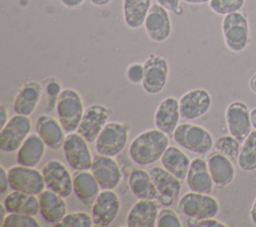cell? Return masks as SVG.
<instances>
[{
	"instance_id": "277c9868",
	"label": "cell",
	"mask_w": 256,
	"mask_h": 227,
	"mask_svg": "<svg viewBox=\"0 0 256 227\" xmlns=\"http://www.w3.org/2000/svg\"><path fill=\"white\" fill-rule=\"evenodd\" d=\"M84 110L82 99L76 90L67 88L61 91L56 102V112L66 133L77 130Z\"/></svg>"
},
{
	"instance_id": "d590c367",
	"label": "cell",
	"mask_w": 256,
	"mask_h": 227,
	"mask_svg": "<svg viewBox=\"0 0 256 227\" xmlns=\"http://www.w3.org/2000/svg\"><path fill=\"white\" fill-rule=\"evenodd\" d=\"M35 216L22 213H9L6 215L2 227H39Z\"/></svg>"
},
{
	"instance_id": "836d02e7",
	"label": "cell",
	"mask_w": 256,
	"mask_h": 227,
	"mask_svg": "<svg viewBox=\"0 0 256 227\" xmlns=\"http://www.w3.org/2000/svg\"><path fill=\"white\" fill-rule=\"evenodd\" d=\"M93 225L92 216L83 211L67 213L62 220L54 224L56 227H91Z\"/></svg>"
},
{
	"instance_id": "c3c4849f",
	"label": "cell",
	"mask_w": 256,
	"mask_h": 227,
	"mask_svg": "<svg viewBox=\"0 0 256 227\" xmlns=\"http://www.w3.org/2000/svg\"><path fill=\"white\" fill-rule=\"evenodd\" d=\"M187 4H193V5H199V4H205L209 3L210 0H183Z\"/></svg>"
},
{
	"instance_id": "ffe728a7",
	"label": "cell",
	"mask_w": 256,
	"mask_h": 227,
	"mask_svg": "<svg viewBox=\"0 0 256 227\" xmlns=\"http://www.w3.org/2000/svg\"><path fill=\"white\" fill-rule=\"evenodd\" d=\"M35 130L47 147L57 150L63 146L66 138L65 131L55 118L48 115H40L36 120Z\"/></svg>"
},
{
	"instance_id": "ba28073f",
	"label": "cell",
	"mask_w": 256,
	"mask_h": 227,
	"mask_svg": "<svg viewBox=\"0 0 256 227\" xmlns=\"http://www.w3.org/2000/svg\"><path fill=\"white\" fill-rule=\"evenodd\" d=\"M8 179L12 190L31 195H39L46 186L42 172L20 164L8 170Z\"/></svg>"
},
{
	"instance_id": "d6a6232c",
	"label": "cell",
	"mask_w": 256,
	"mask_h": 227,
	"mask_svg": "<svg viewBox=\"0 0 256 227\" xmlns=\"http://www.w3.org/2000/svg\"><path fill=\"white\" fill-rule=\"evenodd\" d=\"M213 149L215 152H218L227 157L234 164L237 162L239 156L240 142L232 135L222 136L214 142Z\"/></svg>"
},
{
	"instance_id": "8992f818",
	"label": "cell",
	"mask_w": 256,
	"mask_h": 227,
	"mask_svg": "<svg viewBox=\"0 0 256 227\" xmlns=\"http://www.w3.org/2000/svg\"><path fill=\"white\" fill-rule=\"evenodd\" d=\"M178 209L186 217L199 221L215 217L219 212V203L209 194L190 191L179 199Z\"/></svg>"
},
{
	"instance_id": "5bb4252c",
	"label": "cell",
	"mask_w": 256,
	"mask_h": 227,
	"mask_svg": "<svg viewBox=\"0 0 256 227\" xmlns=\"http://www.w3.org/2000/svg\"><path fill=\"white\" fill-rule=\"evenodd\" d=\"M90 171L97 180L101 190H114L121 182L122 173L113 157L97 154L93 157Z\"/></svg>"
},
{
	"instance_id": "83f0119b",
	"label": "cell",
	"mask_w": 256,
	"mask_h": 227,
	"mask_svg": "<svg viewBox=\"0 0 256 227\" xmlns=\"http://www.w3.org/2000/svg\"><path fill=\"white\" fill-rule=\"evenodd\" d=\"M128 185L138 199H159V193L151 179L149 172L135 168L128 177Z\"/></svg>"
},
{
	"instance_id": "7a4b0ae2",
	"label": "cell",
	"mask_w": 256,
	"mask_h": 227,
	"mask_svg": "<svg viewBox=\"0 0 256 227\" xmlns=\"http://www.w3.org/2000/svg\"><path fill=\"white\" fill-rule=\"evenodd\" d=\"M173 139L183 149L199 155L208 154L214 146L211 133L197 124H178L173 132Z\"/></svg>"
},
{
	"instance_id": "60d3db41",
	"label": "cell",
	"mask_w": 256,
	"mask_h": 227,
	"mask_svg": "<svg viewBox=\"0 0 256 227\" xmlns=\"http://www.w3.org/2000/svg\"><path fill=\"white\" fill-rule=\"evenodd\" d=\"M156 2L169 12H176L179 8L180 0H156Z\"/></svg>"
},
{
	"instance_id": "f6af8a7d",
	"label": "cell",
	"mask_w": 256,
	"mask_h": 227,
	"mask_svg": "<svg viewBox=\"0 0 256 227\" xmlns=\"http://www.w3.org/2000/svg\"><path fill=\"white\" fill-rule=\"evenodd\" d=\"M159 201L163 206H170L173 203L174 199L171 197H168V196H160Z\"/></svg>"
},
{
	"instance_id": "8d00e7d4",
	"label": "cell",
	"mask_w": 256,
	"mask_h": 227,
	"mask_svg": "<svg viewBox=\"0 0 256 227\" xmlns=\"http://www.w3.org/2000/svg\"><path fill=\"white\" fill-rule=\"evenodd\" d=\"M157 227H181V220L176 212L171 208H163L160 210L156 222Z\"/></svg>"
},
{
	"instance_id": "e0dca14e",
	"label": "cell",
	"mask_w": 256,
	"mask_h": 227,
	"mask_svg": "<svg viewBox=\"0 0 256 227\" xmlns=\"http://www.w3.org/2000/svg\"><path fill=\"white\" fill-rule=\"evenodd\" d=\"M212 99L208 91L193 89L179 99V109L182 119L195 120L204 116L210 109Z\"/></svg>"
},
{
	"instance_id": "4dcf8cb0",
	"label": "cell",
	"mask_w": 256,
	"mask_h": 227,
	"mask_svg": "<svg viewBox=\"0 0 256 227\" xmlns=\"http://www.w3.org/2000/svg\"><path fill=\"white\" fill-rule=\"evenodd\" d=\"M151 6V0H123L122 11L125 25L133 30L143 26Z\"/></svg>"
},
{
	"instance_id": "7bdbcfd3",
	"label": "cell",
	"mask_w": 256,
	"mask_h": 227,
	"mask_svg": "<svg viewBox=\"0 0 256 227\" xmlns=\"http://www.w3.org/2000/svg\"><path fill=\"white\" fill-rule=\"evenodd\" d=\"M8 121V113H7V110H6V107L4 105H1L0 106V127H4L5 124L7 123Z\"/></svg>"
},
{
	"instance_id": "5b68a950",
	"label": "cell",
	"mask_w": 256,
	"mask_h": 227,
	"mask_svg": "<svg viewBox=\"0 0 256 227\" xmlns=\"http://www.w3.org/2000/svg\"><path fill=\"white\" fill-rule=\"evenodd\" d=\"M129 126L121 122H108L95 141L98 154L115 157L120 154L128 142Z\"/></svg>"
},
{
	"instance_id": "6da1fadb",
	"label": "cell",
	"mask_w": 256,
	"mask_h": 227,
	"mask_svg": "<svg viewBox=\"0 0 256 227\" xmlns=\"http://www.w3.org/2000/svg\"><path fill=\"white\" fill-rule=\"evenodd\" d=\"M169 146V135L159 129H148L138 134L129 145L131 160L141 166L153 164L161 159Z\"/></svg>"
},
{
	"instance_id": "4316f807",
	"label": "cell",
	"mask_w": 256,
	"mask_h": 227,
	"mask_svg": "<svg viewBox=\"0 0 256 227\" xmlns=\"http://www.w3.org/2000/svg\"><path fill=\"white\" fill-rule=\"evenodd\" d=\"M3 204L7 213H22L36 216L40 212L39 198L37 195L26 194L15 190L5 197Z\"/></svg>"
},
{
	"instance_id": "603a6c76",
	"label": "cell",
	"mask_w": 256,
	"mask_h": 227,
	"mask_svg": "<svg viewBox=\"0 0 256 227\" xmlns=\"http://www.w3.org/2000/svg\"><path fill=\"white\" fill-rule=\"evenodd\" d=\"M40 214L41 216L51 224H55L62 220L67 214V205L64 197L60 196L56 192L47 189L43 190L39 194Z\"/></svg>"
},
{
	"instance_id": "cb8c5ba5",
	"label": "cell",
	"mask_w": 256,
	"mask_h": 227,
	"mask_svg": "<svg viewBox=\"0 0 256 227\" xmlns=\"http://www.w3.org/2000/svg\"><path fill=\"white\" fill-rule=\"evenodd\" d=\"M41 95V85L35 81L31 80L26 82L19 92L16 94L13 101V110L16 114L29 116L31 115L40 100Z\"/></svg>"
},
{
	"instance_id": "7dc6e473",
	"label": "cell",
	"mask_w": 256,
	"mask_h": 227,
	"mask_svg": "<svg viewBox=\"0 0 256 227\" xmlns=\"http://www.w3.org/2000/svg\"><path fill=\"white\" fill-rule=\"evenodd\" d=\"M250 217H251V221L253 222V224L256 225V199H255V202H254L253 207H252V209H251Z\"/></svg>"
},
{
	"instance_id": "f907efd6",
	"label": "cell",
	"mask_w": 256,
	"mask_h": 227,
	"mask_svg": "<svg viewBox=\"0 0 256 227\" xmlns=\"http://www.w3.org/2000/svg\"><path fill=\"white\" fill-rule=\"evenodd\" d=\"M249 85H250V89L256 93V74H254L251 79H250V82H249Z\"/></svg>"
},
{
	"instance_id": "ab89813d",
	"label": "cell",
	"mask_w": 256,
	"mask_h": 227,
	"mask_svg": "<svg viewBox=\"0 0 256 227\" xmlns=\"http://www.w3.org/2000/svg\"><path fill=\"white\" fill-rule=\"evenodd\" d=\"M226 226H227L226 224L214 219V217L199 220L196 224V227H226Z\"/></svg>"
},
{
	"instance_id": "d4e9b609",
	"label": "cell",
	"mask_w": 256,
	"mask_h": 227,
	"mask_svg": "<svg viewBox=\"0 0 256 227\" xmlns=\"http://www.w3.org/2000/svg\"><path fill=\"white\" fill-rule=\"evenodd\" d=\"M207 164L214 185L218 188H224L232 182L235 170L233 162L227 157L214 151V153L209 155Z\"/></svg>"
},
{
	"instance_id": "7402d4cb",
	"label": "cell",
	"mask_w": 256,
	"mask_h": 227,
	"mask_svg": "<svg viewBox=\"0 0 256 227\" xmlns=\"http://www.w3.org/2000/svg\"><path fill=\"white\" fill-rule=\"evenodd\" d=\"M186 183L188 188L193 192L209 194L214 182L210 175L208 164L202 158H195L191 161L187 176Z\"/></svg>"
},
{
	"instance_id": "8fae6325",
	"label": "cell",
	"mask_w": 256,
	"mask_h": 227,
	"mask_svg": "<svg viewBox=\"0 0 256 227\" xmlns=\"http://www.w3.org/2000/svg\"><path fill=\"white\" fill-rule=\"evenodd\" d=\"M42 174L47 189L66 198L73 191V177L65 165L56 159L47 161L42 167Z\"/></svg>"
},
{
	"instance_id": "ee69618b",
	"label": "cell",
	"mask_w": 256,
	"mask_h": 227,
	"mask_svg": "<svg viewBox=\"0 0 256 227\" xmlns=\"http://www.w3.org/2000/svg\"><path fill=\"white\" fill-rule=\"evenodd\" d=\"M60 1L67 8H76L84 2V0H60Z\"/></svg>"
},
{
	"instance_id": "3957f363",
	"label": "cell",
	"mask_w": 256,
	"mask_h": 227,
	"mask_svg": "<svg viewBox=\"0 0 256 227\" xmlns=\"http://www.w3.org/2000/svg\"><path fill=\"white\" fill-rule=\"evenodd\" d=\"M221 30L225 45L230 51L239 53L246 49L249 44V24L245 13L238 11L225 15Z\"/></svg>"
},
{
	"instance_id": "4fadbf2b",
	"label": "cell",
	"mask_w": 256,
	"mask_h": 227,
	"mask_svg": "<svg viewBox=\"0 0 256 227\" xmlns=\"http://www.w3.org/2000/svg\"><path fill=\"white\" fill-rule=\"evenodd\" d=\"M110 114L109 109L103 105L92 104L88 106L84 110L76 132L88 143L95 142L101 130L108 123Z\"/></svg>"
},
{
	"instance_id": "f35d334b",
	"label": "cell",
	"mask_w": 256,
	"mask_h": 227,
	"mask_svg": "<svg viewBox=\"0 0 256 227\" xmlns=\"http://www.w3.org/2000/svg\"><path fill=\"white\" fill-rule=\"evenodd\" d=\"M61 84L57 79H50L45 86V93L48 96L49 102L53 103L56 106L57 99L61 93Z\"/></svg>"
},
{
	"instance_id": "74e56055",
	"label": "cell",
	"mask_w": 256,
	"mask_h": 227,
	"mask_svg": "<svg viewBox=\"0 0 256 227\" xmlns=\"http://www.w3.org/2000/svg\"><path fill=\"white\" fill-rule=\"evenodd\" d=\"M144 68L143 63L134 62L130 64L126 69V77L132 84H141L143 80Z\"/></svg>"
},
{
	"instance_id": "bcb514c9",
	"label": "cell",
	"mask_w": 256,
	"mask_h": 227,
	"mask_svg": "<svg viewBox=\"0 0 256 227\" xmlns=\"http://www.w3.org/2000/svg\"><path fill=\"white\" fill-rule=\"evenodd\" d=\"M91 4L95 5V6H98V7H103V6H106L108 5L109 3L112 2V0H89Z\"/></svg>"
},
{
	"instance_id": "484cf974",
	"label": "cell",
	"mask_w": 256,
	"mask_h": 227,
	"mask_svg": "<svg viewBox=\"0 0 256 227\" xmlns=\"http://www.w3.org/2000/svg\"><path fill=\"white\" fill-rule=\"evenodd\" d=\"M46 144L36 134H29L17 151V162L20 165L35 167L42 160Z\"/></svg>"
},
{
	"instance_id": "1f68e13d",
	"label": "cell",
	"mask_w": 256,
	"mask_h": 227,
	"mask_svg": "<svg viewBox=\"0 0 256 227\" xmlns=\"http://www.w3.org/2000/svg\"><path fill=\"white\" fill-rule=\"evenodd\" d=\"M237 164L243 171L249 172L256 169V129L252 130L244 140L240 148Z\"/></svg>"
},
{
	"instance_id": "7c38bea8",
	"label": "cell",
	"mask_w": 256,
	"mask_h": 227,
	"mask_svg": "<svg viewBox=\"0 0 256 227\" xmlns=\"http://www.w3.org/2000/svg\"><path fill=\"white\" fill-rule=\"evenodd\" d=\"M120 207L121 201L115 191L112 189L100 191L91 209L94 226H109L116 219Z\"/></svg>"
},
{
	"instance_id": "b9f144b4",
	"label": "cell",
	"mask_w": 256,
	"mask_h": 227,
	"mask_svg": "<svg viewBox=\"0 0 256 227\" xmlns=\"http://www.w3.org/2000/svg\"><path fill=\"white\" fill-rule=\"evenodd\" d=\"M9 186V179H8V171L5 170L3 166L0 167V193H4Z\"/></svg>"
},
{
	"instance_id": "44dd1931",
	"label": "cell",
	"mask_w": 256,
	"mask_h": 227,
	"mask_svg": "<svg viewBox=\"0 0 256 227\" xmlns=\"http://www.w3.org/2000/svg\"><path fill=\"white\" fill-rule=\"evenodd\" d=\"M100 186L89 170H76L73 174V192L86 206H92L100 193Z\"/></svg>"
},
{
	"instance_id": "9a60e30c",
	"label": "cell",
	"mask_w": 256,
	"mask_h": 227,
	"mask_svg": "<svg viewBox=\"0 0 256 227\" xmlns=\"http://www.w3.org/2000/svg\"><path fill=\"white\" fill-rule=\"evenodd\" d=\"M144 28L148 38L153 42L161 43L166 41L172 32L169 11L158 3L152 4L146 16Z\"/></svg>"
},
{
	"instance_id": "681fc988",
	"label": "cell",
	"mask_w": 256,
	"mask_h": 227,
	"mask_svg": "<svg viewBox=\"0 0 256 227\" xmlns=\"http://www.w3.org/2000/svg\"><path fill=\"white\" fill-rule=\"evenodd\" d=\"M250 117H251V123H252V127L254 129H256V108L252 109L250 112Z\"/></svg>"
},
{
	"instance_id": "2e32d148",
	"label": "cell",
	"mask_w": 256,
	"mask_h": 227,
	"mask_svg": "<svg viewBox=\"0 0 256 227\" xmlns=\"http://www.w3.org/2000/svg\"><path fill=\"white\" fill-rule=\"evenodd\" d=\"M225 118L230 135L243 143L252 131L251 117L247 106L240 101L232 102L226 109Z\"/></svg>"
},
{
	"instance_id": "9c48e42d",
	"label": "cell",
	"mask_w": 256,
	"mask_h": 227,
	"mask_svg": "<svg viewBox=\"0 0 256 227\" xmlns=\"http://www.w3.org/2000/svg\"><path fill=\"white\" fill-rule=\"evenodd\" d=\"M31 131V120L28 116H12L0 130V149L3 152H14L19 149Z\"/></svg>"
},
{
	"instance_id": "30bf717a",
	"label": "cell",
	"mask_w": 256,
	"mask_h": 227,
	"mask_svg": "<svg viewBox=\"0 0 256 227\" xmlns=\"http://www.w3.org/2000/svg\"><path fill=\"white\" fill-rule=\"evenodd\" d=\"M65 159L74 170H90L93 156L88 147V142L78 133H69L62 146Z\"/></svg>"
},
{
	"instance_id": "ac0fdd59",
	"label": "cell",
	"mask_w": 256,
	"mask_h": 227,
	"mask_svg": "<svg viewBox=\"0 0 256 227\" xmlns=\"http://www.w3.org/2000/svg\"><path fill=\"white\" fill-rule=\"evenodd\" d=\"M161 205L157 199H139L129 210L126 225L129 227L156 226Z\"/></svg>"
},
{
	"instance_id": "d6986e66",
	"label": "cell",
	"mask_w": 256,
	"mask_h": 227,
	"mask_svg": "<svg viewBox=\"0 0 256 227\" xmlns=\"http://www.w3.org/2000/svg\"><path fill=\"white\" fill-rule=\"evenodd\" d=\"M180 118L179 100L174 97H166L160 102L155 111L154 124L157 129L171 135L178 126Z\"/></svg>"
},
{
	"instance_id": "f1b7e54d",
	"label": "cell",
	"mask_w": 256,
	"mask_h": 227,
	"mask_svg": "<svg viewBox=\"0 0 256 227\" xmlns=\"http://www.w3.org/2000/svg\"><path fill=\"white\" fill-rule=\"evenodd\" d=\"M149 174L160 196H168L173 199L178 198L181 191V183L176 176L164 167H153Z\"/></svg>"
},
{
	"instance_id": "52a82bcc",
	"label": "cell",
	"mask_w": 256,
	"mask_h": 227,
	"mask_svg": "<svg viewBox=\"0 0 256 227\" xmlns=\"http://www.w3.org/2000/svg\"><path fill=\"white\" fill-rule=\"evenodd\" d=\"M142 88L149 95L159 94L165 87L169 74L167 60L158 54H150L143 63Z\"/></svg>"
},
{
	"instance_id": "f546056e",
	"label": "cell",
	"mask_w": 256,
	"mask_h": 227,
	"mask_svg": "<svg viewBox=\"0 0 256 227\" xmlns=\"http://www.w3.org/2000/svg\"><path fill=\"white\" fill-rule=\"evenodd\" d=\"M160 160L162 166L179 180L186 179L191 161L189 157L178 147L168 146Z\"/></svg>"
},
{
	"instance_id": "e575fe53",
	"label": "cell",
	"mask_w": 256,
	"mask_h": 227,
	"mask_svg": "<svg viewBox=\"0 0 256 227\" xmlns=\"http://www.w3.org/2000/svg\"><path fill=\"white\" fill-rule=\"evenodd\" d=\"M244 4L245 0H210L209 8L215 14L225 16L240 11Z\"/></svg>"
}]
</instances>
